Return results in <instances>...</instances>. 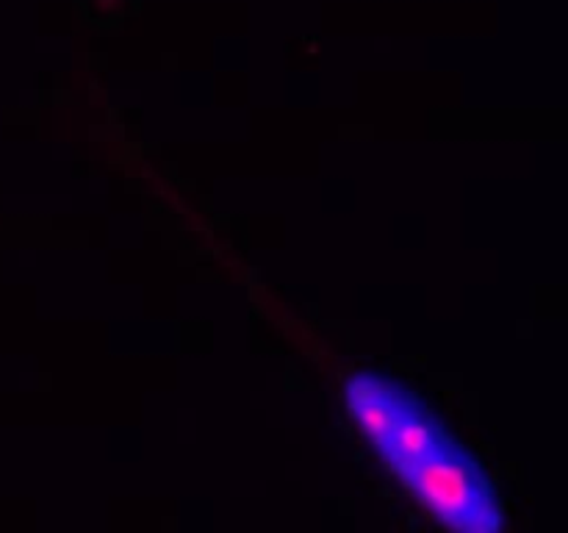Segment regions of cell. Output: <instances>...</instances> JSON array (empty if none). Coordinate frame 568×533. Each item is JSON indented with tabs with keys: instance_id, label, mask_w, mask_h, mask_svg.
Listing matches in <instances>:
<instances>
[{
	"instance_id": "1",
	"label": "cell",
	"mask_w": 568,
	"mask_h": 533,
	"mask_svg": "<svg viewBox=\"0 0 568 533\" xmlns=\"http://www.w3.org/2000/svg\"><path fill=\"white\" fill-rule=\"evenodd\" d=\"M403 483L436 520L466 531L480 505L491 500L480 466L458 444H438L430 455L403 466Z\"/></svg>"
},
{
	"instance_id": "2",
	"label": "cell",
	"mask_w": 568,
	"mask_h": 533,
	"mask_svg": "<svg viewBox=\"0 0 568 533\" xmlns=\"http://www.w3.org/2000/svg\"><path fill=\"white\" fill-rule=\"evenodd\" d=\"M438 444H442V433H438L436 420L427 411L408 403L399 420L392 425V431L377 442V447L397 470H403V466L416 464L425 455H430Z\"/></svg>"
},
{
	"instance_id": "3",
	"label": "cell",
	"mask_w": 568,
	"mask_h": 533,
	"mask_svg": "<svg viewBox=\"0 0 568 533\" xmlns=\"http://www.w3.org/2000/svg\"><path fill=\"white\" fill-rule=\"evenodd\" d=\"M410 400L408 389L394 378L381 375V372H355L347 381V405L349 411L369 409V405L405 403Z\"/></svg>"
},
{
	"instance_id": "4",
	"label": "cell",
	"mask_w": 568,
	"mask_h": 533,
	"mask_svg": "<svg viewBox=\"0 0 568 533\" xmlns=\"http://www.w3.org/2000/svg\"><path fill=\"white\" fill-rule=\"evenodd\" d=\"M414 403V400H405V403H386V405H369V409H358V411H349L355 420V425H358V431L364 433V436L375 439V442H381L383 436H386L388 431H392L394 422L399 420V414L405 411V405Z\"/></svg>"
},
{
	"instance_id": "5",
	"label": "cell",
	"mask_w": 568,
	"mask_h": 533,
	"mask_svg": "<svg viewBox=\"0 0 568 533\" xmlns=\"http://www.w3.org/2000/svg\"><path fill=\"white\" fill-rule=\"evenodd\" d=\"M497 525H499V509L491 497L486 505H480V509L475 511V516H471L469 525H466V533H488Z\"/></svg>"
}]
</instances>
